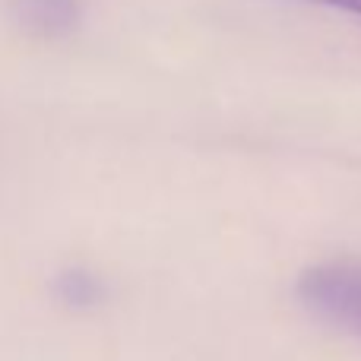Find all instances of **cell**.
<instances>
[{
    "label": "cell",
    "mask_w": 361,
    "mask_h": 361,
    "mask_svg": "<svg viewBox=\"0 0 361 361\" xmlns=\"http://www.w3.org/2000/svg\"><path fill=\"white\" fill-rule=\"evenodd\" d=\"M314 4L336 6V10H345V13H358V16H361V0H314Z\"/></svg>",
    "instance_id": "7a4b0ae2"
},
{
    "label": "cell",
    "mask_w": 361,
    "mask_h": 361,
    "mask_svg": "<svg viewBox=\"0 0 361 361\" xmlns=\"http://www.w3.org/2000/svg\"><path fill=\"white\" fill-rule=\"evenodd\" d=\"M298 301L311 317L361 339V260H330L298 279Z\"/></svg>",
    "instance_id": "6da1fadb"
}]
</instances>
